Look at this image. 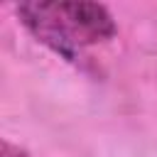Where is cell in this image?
<instances>
[{"label":"cell","instance_id":"6da1fadb","mask_svg":"<svg viewBox=\"0 0 157 157\" xmlns=\"http://www.w3.org/2000/svg\"><path fill=\"white\" fill-rule=\"evenodd\" d=\"M20 22L66 61H78L86 44L115 34V20L101 2L86 0H32L17 5Z\"/></svg>","mask_w":157,"mask_h":157},{"label":"cell","instance_id":"7a4b0ae2","mask_svg":"<svg viewBox=\"0 0 157 157\" xmlns=\"http://www.w3.org/2000/svg\"><path fill=\"white\" fill-rule=\"evenodd\" d=\"M0 157H32L29 152H25L22 147H17V145H12V142H7V140H2V145H0Z\"/></svg>","mask_w":157,"mask_h":157}]
</instances>
